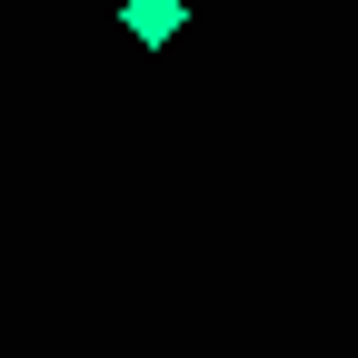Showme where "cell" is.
I'll use <instances>...</instances> for the list:
<instances>
[{
    "mask_svg": "<svg viewBox=\"0 0 358 358\" xmlns=\"http://www.w3.org/2000/svg\"><path fill=\"white\" fill-rule=\"evenodd\" d=\"M120 20H129V40L169 50V40H179V20H189V0H120Z\"/></svg>",
    "mask_w": 358,
    "mask_h": 358,
    "instance_id": "obj_1",
    "label": "cell"
}]
</instances>
